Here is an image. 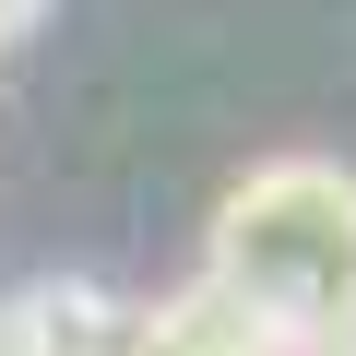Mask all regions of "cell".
Instances as JSON below:
<instances>
[{
    "mask_svg": "<svg viewBox=\"0 0 356 356\" xmlns=\"http://www.w3.org/2000/svg\"><path fill=\"white\" fill-rule=\"evenodd\" d=\"M13 13H36V0H0V24H13Z\"/></svg>",
    "mask_w": 356,
    "mask_h": 356,
    "instance_id": "obj_4",
    "label": "cell"
},
{
    "mask_svg": "<svg viewBox=\"0 0 356 356\" xmlns=\"http://www.w3.org/2000/svg\"><path fill=\"white\" fill-rule=\"evenodd\" d=\"M202 273L285 356L356 344V166H332V154L250 166L214 202V226H202Z\"/></svg>",
    "mask_w": 356,
    "mask_h": 356,
    "instance_id": "obj_1",
    "label": "cell"
},
{
    "mask_svg": "<svg viewBox=\"0 0 356 356\" xmlns=\"http://www.w3.org/2000/svg\"><path fill=\"white\" fill-rule=\"evenodd\" d=\"M131 356H285V344H273V332H261V321L202 273V285H178L166 309L131 321Z\"/></svg>",
    "mask_w": 356,
    "mask_h": 356,
    "instance_id": "obj_2",
    "label": "cell"
},
{
    "mask_svg": "<svg viewBox=\"0 0 356 356\" xmlns=\"http://www.w3.org/2000/svg\"><path fill=\"white\" fill-rule=\"evenodd\" d=\"M0 321H13V356H131V309H107L95 285H24Z\"/></svg>",
    "mask_w": 356,
    "mask_h": 356,
    "instance_id": "obj_3",
    "label": "cell"
},
{
    "mask_svg": "<svg viewBox=\"0 0 356 356\" xmlns=\"http://www.w3.org/2000/svg\"><path fill=\"white\" fill-rule=\"evenodd\" d=\"M0 356H13V321H0Z\"/></svg>",
    "mask_w": 356,
    "mask_h": 356,
    "instance_id": "obj_5",
    "label": "cell"
}]
</instances>
